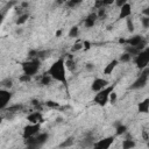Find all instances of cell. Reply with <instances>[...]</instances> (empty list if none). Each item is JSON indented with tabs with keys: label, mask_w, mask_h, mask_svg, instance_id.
I'll return each mask as SVG.
<instances>
[{
	"label": "cell",
	"mask_w": 149,
	"mask_h": 149,
	"mask_svg": "<svg viewBox=\"0 0 149 149\" xmlns=\"http://www.w3.org/2000/svg\"><path fill=\"white\" fill-rule=\"evenodd\" d=\"M135 64H136V66L140 70H142V69H144V68L148 66V64H149V49H148V47L146 49L141 50L136 55V57H135Z\"/></svg>",
	"instance_id": "8992f818"
},
{
	"label": "cell",
	"mask_w": 149,
	"mask_h": 149,
	"mask_svg": "<svg viewBox=\"0 0 149 149\" xmlns=\"http://www.w3.org/2000/svg\"><path fill=\"white\" fill-rule=\"evenodd\" d=\"M116 98H118V95H116V93L114 92V90L109 93V97H108V101L111 102V104H115V101H116Z\"/></svg>",
	"instance_id": "4316f807"
},
{
	"label": "cell",
	"mask_w": 149,
	"mask_h": 149,
	"mask_svg": "<svg viewBox=\"0 0 149 149\" xmlns=\"http://www.w3.org/2000/svg\"><path fill=\"white\" fill-rule=\"evenodd\" d=\"M3 88H7V90H9L12 86H13V80L10 79V78H6L5 80H2L1 81V84H0Z\"/></svg>",
	"instance_id": "44dd1931"
},
{
	"label": "cell",
	"mask_w": 149,
	"mask_h": 149,
	"mask_svg": "<svg viewBox=\"0 0 149 149\" xmlns=\"http://www.w3.org/2000/svg\"><path fill=\"white\" fill-rule=\"evenodd\" d=\"M27 121L29 123H42L43 122V116H42V113L36 111V112H33L30 114L27 115Z\"/></svg>",
	"instance_id": "8fae6325"
},
{
	"label": "cell",
	"mask_w": 149,
	"mask_h": 149,
	"mask_svg": "<svg viewBox=\"0 0 149 149\" xmlns=\"http://www.w3.org/2000/svg\"><path fill=\"white\" fill-rule=\"evenodd\" d=\"M137 111H139V113H144V114H147L149 112V99L148 98H146L143 101H141L137 105Z\"/></svg>",
	"instance_id": "2e32d148"
},
{
	"label": "cell",
	"mask_w": 149,
	"mask_h": 149,
	"mask_svg": "<svg viewBox=\"0 0 149 149\" xmlns=\"http://www.w3.org/2000/svg\"><path fill=\"white\" fill-rule=\"evenodd\" d=\"M148 79H149V69L148 66L142 69V72L140 73V76L134 80V83L130 85L132 90H140L143 88L147 84H148Z\"/></svg>",
	"instance_id": "5b68a950"
},
{
	"label": "cell",
	"mask_w": 149,
	"mask_h": 149,
	"mask_svg": "<svg viewBox=\"0 0 149 149\" xmlns=\"http://www.w3.org/2000/svg\"><path fill=\"white\" fill-rule=\"evenodd\" d=\"M48 139H49L48 133H38L33 137L26 139V144L29 148H40L48 141Z\"/></svg>",
	"instance_id": "277c9868"
},
{
	"label": "cell",
	"mask_w": 149,
	"mask_h": 149,
	"mask_svg": "<svg viewBox=\"0 0 149 149\" xmlns=\"http://www.w3.org/2000/svg\"><path fill=\"white\" fill-rule=\"evenodd\" d=\"M40 129H41V123H29V125L24 126L22 136L24 140L28 137H33L40 133Z\"/></svg>",
	"instance_id": "52a82bcc"
},
{
	"label": "cell",
	"mask_w": 149,
	"mask_h": 149,
	"mask_svg": "<svg viewBox=\"0 0 149 149\" xmlns=\"http://www.w3.org/2000/svg\"><path fill=\"white\" fill-rule=\"evenodd\" d=\"M21 65H22L23 73H26V74L31 77V76H34V74H36L38 72L40 66H41V61L38 58H33V59L22 62Z\"/></svg>",
	"instance_id": "7a4b0ae2"
},
{
	"label": "cell",
	"mask_w": 149,
	"mask_h": 149,
	"mask_svg": "<svg viewBox=\"0 0 149 149\" xmlns=\"http://www.w3.org/2000/svg\"><path fill=\"white\" fill-rule=\"evenodd\" d=\"M98 16H97V13H91L90 15L86 16V19L84 20V26L86 28H91L95 24V21H97Z\"/></svg>",
	"instance_id": "4fadbf2b"
},
{
	"label": "cell",
	"mask_w": 149,
	"mask_h": 149,
	"mask_svg": "<svg viewBox=\"0 0 149 149\" xmlns=\"http://www.w3.org/2000/svg\"><path fill=\"white\" fill-rule=\"evenodd\" d=\"M90 45H91V44H90V42L84 41V43H83V48H85V49L87 50V49H90Z\"/></svg>",
	"instance_id": "d590c367"
},
{
	"label": "cell",
	"mask_w": 149,
	"mask_h": 149,
	"mask_svg": "<svg viewBox=\"0 0 149 149\" xmlns=\"http://www.w3.org/2000/svg\"><path fill=\"white\" fill-rule=\"evenodd\" d=\"M127 29L133 33L134 31V23H133V20L132 19H127Z\"/></svg>",
	"instance_id": "83f0119b"
},
{
	"label": "cell",
	"mask_w": 149,
	"mask_h": 149,
	"mask_svg": "<svg viewBox=\"0 0 149 149\" xmlns=\"http://www.w3.org/2000/svg\"><path fill=\"white\" fill-rule=\"evenodd\" d=\"M107 85H108V81L106 79H104V78H95V79H93V81L91 84V90L93 92H98V91L102 90L104 87H106Z\"/></svg>",
	"instance_id": "30bf717a"
},
{
	"label": "cell",
	"mask_w": 149,
	"mask_h": 149,
	"mask_svg": "<svg viewBox=\"0 0 149 149\" xmlns=\"http://www.w3.org/2000/svg\"><path fill=\"white\" fill-rule=\"evenodd\" d=\"M50 81H51V77L45 72V73L41 77V84H42L43 86H45V85H49Z\"/></svg>",
	"instance_id": "ffe728a7"
},
{
	"label": "cell",
	"mask_w": 149,
	"mask_h": 149,
	"mask_svg": "<svg viewBox=\"0 0 149 149\" xmlns=\"http://www.w3.org/2000/svg\"><path fill=\"white\" fill-rule=\"evenodd\" d=\"M28 17H29L28 14H22V15H20V16L17 17V20H16V24H17V26H21V24L26 23L27 20H28Z\"/></svg>",
	"instance_id": "603a6c76"
},
{
	"label": "cell",
	"mask_w": 149,
	"mask_h": 149,
	"mask_svg": "<svg viewBox=\"0 0 149 149\" xmlns=\"http://www.w3.org/2000/svg\"><path fill=\"white\" fill-rule=\"evenodd\" d=\"M127 133V127L125 125H122L121 122H116L115 123V134L116 135H123Z\"/></svg>",
	"instance_id": "e0dca14e"
},
{
	"label": "cell",
	"mask_w": 149,
	"mask_h": 149,
	"mask_svg": "<svg viewBox=\"0 0 149 149\" xmlns=\"http://www.w3.org/2000/svg\"><path fill=\"white\" fill-rule=\"evenodd\" d=\"M132 59V55L130 54H128V52H125V54H122L121 56H120V58H119V62H122V63H127V62H129Z\"/></svg>",
	"instance_id": "484cf974"
},
{
	"label": "cell",
	"mask_w": 149,
	"mask_h": 149,
	"mask_svg": "<svg viewBox=\"0 0 149 149\" xmlns=\"http://www.w3.org/2000/svg\"><path fill=\"white\" fill-rule=\"evenodd\" d=\"M104 15H105V8H104V7H100V8H99V12L97 13V16H98V17H102Z\"/></svg>",
	"instance_id": "836d02e7"
},
{
	"label": "cell",
	"mask_w": 149,
	"mask_h": 149,
	"mask_svg": "<svg viewBox=\"0 0 149 149\" xmlns=\"http://www.w3.org/2000/svg\"><path fill=\"white\" fill-rule=\"evenodd\" d=\"M66 68H65V61L63 57L58 58L57 61H55L51 66L48 70V74L51 77V79L59 81L62 84H66V72H65Z\"/></svg>",
	"instance_id": "6da1fadb"
},
{
	"label": "cell",
	"mask_w": 149,
	"mask_h": 149,
	"mask_svg": "<svg viewBox=\"0 0 149 149\" xmlns=\"http://www.w3.org/2000/svg\"><path fill=\"white\" fill-rule=\"evenodd\" d=\"M143 13L146 14V16H149V10H148V8H144V10H143Z\"/></svg>",
	"instance_id": "74e56055"
},
{
	"label": "cell",
	"mask_w": 149,
	"mask_h": 149,
	"mask_svg": "<svg viewBox=\"0 0 149 149\" xmlns=\"http://www.w3.org/2000/svg\"><path fill=\"white\" fill-rule=\"evenodd\" d=\"M114 139H115L114 136H107L102 140H99L98 142H94L92 146L93 148H97V149H108L113 144Z\"/></svg>",
	"instance_id": "9c48e42d"
},
{
	"label": "cell",
	"mask_w": 149,
	"mask_h": 149,
	"mask_svg": "<svg viewBox=\"0 0 149 149\" xmlns=\"http://www.w3.org/2000/svg\"><path fill=\"white\" fill-rule=\"evenodd\" d=\"M19 80H20L21 83H28V81L30 80V76H28V74H26V73H23V74L19 78Z\"/></svg>",
	"instance_id": "f546056e"
},
{
	"label": "cell",
	"mask_w": 149,
	"mask_h": 149,
	"mask_svg": "<svg viewBox=\"0 0 149 149\" xmlns=\"http://www.w3.org/2000/svg\"><path fill=\"white\" fill-rule=\"evenodd\" d=\"M118 64H119V61H118V59H112V61L105 66V69H104V73H105V74H111V73L114 71V69L116 68Z\"/></svg>",
	"instance_id": "9a60e30c"
},
{
	"label": "cell",
	"mask_w": 149,
	"mask_h": 149,
	"mask_svg": "<svg viewBox=\"0 0 149 149\" xmlns=\"http://www.w3.org/2000/svg\"><path fill=\"white\" fill-rule=\"evenodd\" d=\"M12 97H13V93L9 90L3 88V87L0 88V111L7 107V105L12 100Z\"/></svg>",
	"instance_id": "ba28073f"
},
{
	"label": "cell",
	"mask_w": 149,
	"mask_h": 149,
	"mask_svg": "<svg viewBox=\"0 0 149 149\" xmlns=\"http://www.w3.org/2000/svg\"><path fill=\"white\" fill-rule=\"evenodd\" d=\"M1 121H2V118H1V116H0V122H1Z\"/></svg>",
	"instance_id": "7bdbcfd3"
},
{
	"label": "cell",
	"mask_w": 149,
	"mask_h": 149,
	"mask_svg": "<svg viewBox=\"0 0 149 149\" xmlns=\"http://www.w3.org/2000/svg\"><path fill=\"white\" fill-rule=\"evenodd\" d=\"M125 41H126V40H123V38H120V40H119V43H125Z\"/></svg>",
	"instance_id": "ab89813d"
},
{
	"label": "cell",
	"mask_w": 149,
	"mask_h": 149,
	"mask_svg": "<svg viewBox=\"0 0 149 149\" xmlns=\"http://www.w3.org/2000/svg\"><path fill=\"white\" fill-rule=\"evenodd\" d=\"M142 40H143V36H141V35H134V36L129 37L128 40H126L125 43H127L130 47H137L141 43Z\"/></svg>",
	"instance_id": "5bb4252c"
},
{
	"label": "cell",
	"mask_w": 149,
	"mask_h": 149,
	"mask_svg": "<svg viewBox=\"0 0 149 149\" xmlns=\"http://www.w3.org/2000/svg\"><path fill=\"white\" fill-rule=\"evenodd\" d=\"M61 33H62V31H61V30H58V31L56 33V36H59V35H61Z\"/></svg>",
	"instance_id": "60d3db41"
},
{
	"label": "cell",
	"mask_w": 149,
	"mask_h": 149,
	"mask_svg": "<svg viewBox=\"0 0 149 149\" xmlns=\"http://www.w3.org/2000/svg\"><path fill=\"white\" fill-rule=\"evenodd\" d=\"M80 49H83V43H74L73 44V47L71 48V51L72 52H76V51H78V50H80Z\"/></svg>",
	"instance_id": "f1b7e54d"
},
{
	"label": "cell",
	"mask_w": 149,
	"mask_h": 149,
	"mask_svg": "<svg viewBox=\"0 0 149 149\" xmlns=\"http://www.w3.org/2000/svg\"><path fill=\"white\" fill-rule=\"evenodd\" d=\"M78 33H79V28L77 26H73L70 28V31H69V37H77L78 36Z\"/></svg>",
	"instance_id": "d4e9b609"
},
{
	"label": "cell",
	"mask_w": 149,
	"mask_h": 149,
	"mask_svg": "<svg viewBox=\"0 0 149 149\" xmlns=\"http://www.w3.org/2000/svg\"><path fill=\"white\" fill-rule=\"evenodd\" d=\"M45 105H47L48 107H51V108H56V107H58V106H59L57 102H55V101H51V100L47 101V102H45Z\"/></svg>",
	"instance_id": "1f68e13d"
},
{
	"label": "cell",
	"mask_w": 149,
	"mask_h": 149,
	"mask_svg": "<svg viewBox=\"0 0 149 149\" xmlns=\"http://www.w3.org/2000/svg\"><path fill=\"white\" fill-rule=\"evenodd\" d=\"M114 1L115 0H101V3H102V6H109V5L114 3Z\"/></svg>",
	"instance_id": "e575fe53"
},
{
	"label": "cell",
	"mask_w": 149,
	"mask_h": 149,
	"mask_svg": "<svg viewBox=\"0 0 149 149\" xmlns=\"http://www.w3.org/2000/svg\"><path fill=\"white\" fill-rule=\"evenodd\" d=\"M120 13H119V19H127L132 15V6L127 2L123 6L120 7Z\"/></svg>",
	"instance_id": "7c38bea8"
},
{
	"label": "cell",
	"mask_w": 149,
	"mask_h": 149,
	"mask_svg": "<svg viewBox=\"0 0 149 149\" xmlns=\"http://www.w3.org/2000/svg\"><path fill=\"white\" fill-rule=\"evenodd\" d=\"M65 68H66L68 70H70V71H73V70L76 69V62H74L72 58L66 59V61H65Z\"/></svg>",
	"instance_id": "d6986e66"
},
{
	"label": "cell",
	"mask_w": 149,
	"mask_h": 149,
	"mask_svg": "<svg viewBox=\"0 0 149 149\" xmlns=\"http://www.w3.org/2000/svg\"><path fill=\"white\" fill-rule=\"evenodd\" d=\"M81 2H83V0H68L66 1V6L69 8H74V7L79 6Z\"/></svg>",
	"instance_id": "7402d4cb"
},
{
	"label": "cell",
	"mask_w": 149,
	"mask_h": 149,
	"mask_svg": "<svg viewBox=\"0 0 149 149\" xmlns=\"http://www.w3.org/2000/svg\"><path fill=\"white\" fill-rule=\"evenodd\" d=\"M141 21H142V24H143L144 28H148L149 27V16H143L141 19Z\"/></svg>",
	"instance_id": "4dcf8cb0"
},
{
	"label": "cell",
	"mask_w": 149,
	"mask_h": 149,
	"mask_svg": "<svg viewBox=\"0 0 149 149\" xmlns=\"http://www.w3.org/2000/svg\"><path fill=\"white\" fill-rule=\"evenodd\" d=\"M56 2H57V3H62V2H63V0H56Z\"/></svg>",
	"instance_id": "b9f144b4"
},
{
	"label": "cell",
	"mask_w": 149,
	"mask_h": 149,
	"mask_svg": "<svg viewBox=\"0 0 149 149\" xmlns=\"http://www.w3.org/2000/svg\"><path fill=\"white\" fill-rule=\"evenodd\" d=\"M2 20H3V14H1V13H0V23L2 22Z\"/></svg>",
	"instance_id": "f35d334b"
},
{
	"label": "cell",
	"mask_w": 149,
	"mask_h": 149,
	"mask_svg": "<svg viewBox=\"0 0 149 149\" xmlns=\"http://www.w3.org/2000/svg\"><path fill=\"white\" fill-rule=\"evenodd\" d=\"M86 69H87L88 71H92V70L94 69V65H93L92 63H88V64H86Z\"/></svg>",
	"instance_id": "8d00e7d4"
},
{
	"label": "cell",
	"mask_w": 149,
	"mask_h": 149,
	"mask_svg": "<svg viewBox=\"0 0 149 149\" xmlns=\"http://www.w3.org/2000/svg\"><path fill=\"white\" fill-rule=\"evenodd\" d=\"M127 2H128V0H115V1H114L115 6L119 7V8H120L121 6H123L125 3H127Z\"/></svg>",
	"instance_id": "d6a6232c"
},
{
	"label": "cell",
	"mask_w": 149,
	"mask_h": 149,
	"mask_svg": "<svg viewBox=\"0 0 149 149\" xmlns=\"http://www.w3.org/2000/svg\"><path fill=\"white\" fill-rule=\"evenodd\" d=\"M71 146H73V137H68L66 140H64L61 144H59V147L61 148H66V147H71Z\"/></svg>",
	"instance_id": "cb8c5ba5"
},
{
	"label": "cell",
	"mask_w": 149,
	"mask_h": 149,
	"mask_svg": "<svg viewBox=\"0 0 149 149\" xmlns=\"http://www.w3.org/2000/svg\"><path fill=\"white\" fill-rule=\"evenodd\" d=\"M136 146V143L134 142V140H132V139H126V140H123L122 141V144H121V147L123 148V149H132V148H134Z\"/></svg>",
	"instance_id": "ac0fdd59"
},
{
	"label": "cell",
	"mask_w": 149,
	"mask_h": 149,
	"mask_svg": "<svg viewBox=\"0 0 149 149\" xmlns=\"http://www.w3.org/2000/svg\"><path fill=\"white\" fill-rule=\"evenodd\" d=\"M114 90V85H107L106 87H104L102 90L95 92V95L93 98V101L99 105V106H105L107 102H108V97H109V93Z\"/></svg>",
	"instance_id": "3957f363"
}]
</instances>
